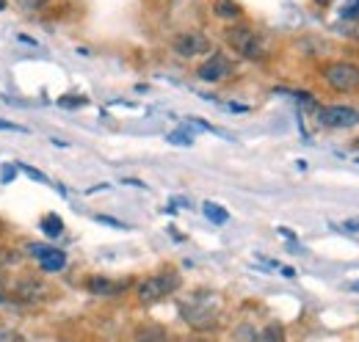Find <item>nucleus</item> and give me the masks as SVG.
Listing matches in <instances>:
<instances>
[{
    "instance_id": "1",
    "label": "nucleus",
    "mask_w": 359,
    "mask_h": 342,
    "mask_svg": "<svg viewBox=\"0 0 359 342\" xmlns=\"http://www.w3.org/2000/svg\"><path fill=\"white\" fill-rule=\"evenodd\" d=\"M180 287V273L175 271H163V273H155L149 279H144L138 285V301L141 303H158L166 296H172Z\"/></svg>"
},
{
    "instance_id": "2",
    "label": "nucleus",
    "mask_w": 359,
    "mask_h": 342,
    "mask_svg": "<svg viewBox=\"0 0 359 342\" xmlns=\"http://www.w3.org/2000/svg\"><path fill=\"white\" fill-rule=\"evenodd\" d=\"M224 36H226V44H229L241 58H249V61L263 58V42H260V36H257L252 28L235 25V28L226 31Z\"/></svg>"
},
{
    "instance_id": "3",
    "label": "nucleus",
    "mask_w": 359,
    "mask_h": 342,
    "mask_svg": "<svg viewBox=\"0 0 359 342\" xmlns=\"http://www.w3.org/2000/svg\"><path fill=\"white\" fill-rule=\"evenodd\" d=\"M323 78H326V83L332 86L334 91L351 94V91L359 88V67L357 64H346V61L329 64V67L323 69Z\"/></svg>"
},
{
    "instance_id": "4",
    "label": "nucleus",
    "mask_w": 359,
    "mask_h": 342,
    "mask_svg": "<svg viewBox=\"0 0 359 342\" xmlns=\"http://www.w3.org/2000/svg\"><path fill=\"white\" fill-rule=\"evenodd\" d=\"M320 125L332 130H346L359 125V111L357 108H348V105H332V108H323L318 114Z\"/></svg>"
},
{
    "instance_id": "5",
    "label": "nucleus",
    "mask_w": 359,
    "mask_h": 342,
    "mask_svg": "<svg viewBox=\"0 0 359 342\" xmlns=\"http://www.w3.org/2000/svg\"><path fill=\"white\" fill-rule=\"evenodd\" d=\"M175 53L182 58H194V55H202V53H210V39L205 34H180L175 36Z\"/></svg>"
},
{
    "instance_id": "6",
    "label": "nucleus",
    "mask_w": 359,
    "mask_h": 342,
    "mask_svg": "<svg viewBox=\"0 0 359 342\" xmlns=\"http://www.w3.org/2000/svg\"><path fill=\"white\" fill-rule=\"evenodd\" d=\"M185 317H188V323L191 326H196V329H202V326H210V320L216 317V301H199V299H191L185 303Z\"/></svg>"
},
{
    "instance_id": "7",
    "label": "nucleus",
    "mask_w": 359,
    "mask_h": 342,
    "mask_svg": "<svg viewBox=\"0 0 359 342\" xmlns=\"http://www.w3.org/2000/svg\"><path fill=\"white\" fill-rule=\"evenodd\" d=\"M229 72H232V64H229V58H224L222 53L210 55V58L196 69L199 81H205V83H219V81H224Z\"/></svg>"
},
{
    "instance_id": "8",
    "label": "nucleus",
    "mask_w": 359,
    "mask_h": 342,
    "mask_svg": "<svg viewBox=\"0 0 359 342\" xmlns=\"http://www.w3.org/2000/svg\"><path fill=\"white\" fill-rule=\"evenodd\" d=\"M47 285L42 279H20L14 285V301L17 303H39L47 299Z\"/></svg>"
},
{
    "instance_id": "9",
    "label": "nucleus",
    "mask_w": 359,
    "mask_h": 342,
    "mask_svg": "<svg viewBox=\"0 0 359 342\" xmlns=\"http://www.w3.org/2000/svg\"><path fill=\"white\" fill-rule=\"evenodd\" d=\"M31 256L39 259L42 271H47V273H55V271H61L67 265V254L64 252H58L53 246H42V243H34L31 246Z\"/></svg>"
},
{
    "instance_id": "10",
    "label": "nucleus",
    "mask_w": 359,
    "mask_h": 342,
    "mask_svg": "<svg viewBox=\"0 0 359 342\" xmlns=\"http://www.w3.org/2000/svg\"><path fill=\"white\" fill-rule=\"evenodd\" d=\"M86 287H89V293H94V296H116V293H122L128 287V282H114L108 276H89L86 279Z\"/></svg>"
},
{
    "instance_id": "11",
    "label": "nucleus",
    "mask_w": 359,
    "mask_h": 342,
    "mask_svg": "<svg viewBox=\"0 0 359 342\" xmlns=\"http://www.w3.org/2000/svg\"><path fill=\"white\" fill-rule=\"evenodd\" d=\"M202 210H205V215H208L213 224H226V221H229V213H226L222 205H216V202H205Z\"/></svg>"
},
{
    "instance_id": "12",
    "label": "nucleus",
    "mask_w": 359,
    "mask_h": 342,
    "mask_svg": "<svg viewBox=\"0 0 359 342\" xmlns=\"http://www.w3.org/2000/svg\"><path fill=\"white\" fill-rule=\"evenodd\" d=\"M42 232L50 235V238L61 235V232H64V221H61L58 215H47V218H42Z\"/></svg>"
},
{
    "instance_id": "13",
    "label": "nucleus",
    "mask_w": 359,
    "mask_h": 342,
    "mask_svg": "<svg viewBox=\"0 0 359 342\" xmlns=\"http://www.w3.org/2000/svg\"><path fill=\"white\" fill-rule=\"evenodd\" d=\"M257 342H285V329L279 323H271V326L263 329V334H260Z\"/></svg>"
},
{
    "instance_id": "14",
    "label": "nucleus",
    "mask_w": 359,
    "mask_h": 342,
    "mask_svg": "<svg viewBox=\"0 0 359 342\" xmlns=\"http://www.w3.org/2000/svg\"><path fill=\"white\" fill-rule=\"evenodd\" d=\"M241 14V8L235 6V3H229V0H219L216 3V17H222V20H235Z\"/></svg>"
},
{
    "instance_id": "15",
    "label": "nucleus",
    "mask_w": 359,
    "mask_h": 342,
    "mask_svg": "<svg viewBox=\"0 0 359 342\" xmlns=\"http://www.w3.org/2000/svg\"><path fill=\"white\" fill-rule=\"evenodd\" d=\"M135 342H169V337H166V331H161V329H147L144 334H138Z\"/></svg>"
},
{
    "instance_id": "16",
    "label": "nucleus",
    "mask_w": 359,
    "mask_h": 342,
    "mask_svg": "<svg viewBox=\"0 0 359 342\" xmlns=\"http://www.w3.org/2000/svg\"><path fill=\"white\" fill-rule=\"evenodd\" d=\"M0 342H22V337L11 329V326H6V323H0Z\"/></svg>"
},
{
    "instance_id": "17",
    "label": "nucleus",
    "mask_w": 359,
    "mask_h": 342,
    "mask_svg": "<svg viewBox=\"0 0 359 342\" xmlns=\"http://www.w3.org/2000/svg\"><path fill=\"white\" fill-rule=\"evenodd\" d=\"M343 20H359V0H348L343 6Z\"/></svg>"
},
{
    "instance_id": "18",
    "label": "nucleus",
    "mask_w": 359,
    "mask_h": 342,
    "mask_svg": "<svg viewBox=\"0 0 359 342\" xmlns=\"http://www.w3.org/2000/svg\"><path fill=\"white\" fill-rule=\"evenodd\" d=\"M169 141L172 144H182V146H191L194 144V138L188 132H169Z\"/></svg>"
},
{
    "instance_id": "19",
    "label": "nucleus",
    "mask_w": 359,
    "mask_h": 342,
    "mask_svg": "<svg viewBox=\"0 0 359 342\" xmlns=\"http://www.w3.org/2000/svg\"><path fill=\"white\" fill-rule=\"evenodd\" d=\"M17 3H20L25 11H36V8H42V6H45L47 0H17Z\"/></svg>"
},
{
    "instance_id": "20",
    "label": "nucleus",
    "mask_w": 359,
    "mask_h": 342,
    "mask_svg": "<svg viewBox=\"0 0 359 342\" xmlns=\"http://www.w3.org/2000/svg\"><path fill=\"white\" fill-rule=\"evenodd\" d=\"M58 102H61V105H67V108H72V105H83L86 100H83V97H78V100H75V97H61Z\"/></svg>"
},
{
    "instance_id": "21",
    "label": "nucleus",
    "mask_w": 359,
    "mask_h": 342,
    "mask_svg": "<svg viewBox=\"0 0 359 342\" xmlns=\"http://www.w3.org/2000/svg\"><path fill=\"white\" fill-rule=\"evenodd\" d=\"M20 169H25V174H28V177H34V179H39V182H47L45 174H39V171L31 169V166H20Z\"/></svg>"
},
{
    "instance_id": "22",
    "label": "nucleus",
    "mask_w": 359,
    "mask_h": 342,
    "mask_svg": "<svg viewBox=\"0 0 359 342\" xmlns=\"http://www.w3.org/2000/svg\"><path fill=\"white\" fill-rule=\"evenodd\" d=\"M0 130H17V132H25V128H20V125H11V122H3V119H0Z\"/></svg>"
},
{
    "instance_id": "23",
    "label": "nucleus",
    "mask_w": 359,
    "mask_h": 342,
    "mask_svg": "<svg viewBox=\"0 0 359 342\" xmlns=\"http://www.w3.org/2000/svg\"><path fill=\"white\" fill-rule=\"evenodd\" d=\"M3 285H6V279H3V271H0V290H3Z\"/></svg>"
},
{
    "instance_id": "24",
    "label": "nucleus",
    "mask_w": 359,
    "mask_h": 342,
    "mask_svg": "<svg viewBox=\"0 0 359 342\" xmlns=\"http://www.w3.org/2000/svg\"><path fill=\"white\" fill-rule=\"evenodd\" d=\"M3 8H6V3H3V0H0V11H3Z\"/></svg>"
},
{
    "instance_id": "25",
    "label": "nucleus",
    "mask_w": 359,
    "mask_h": 342,
    "mask_svg": "<svg viewBox=\"0 0 359 342\" xmlns=\"http://www.w3.org/2000/svg\"><path fill=\"white\" fill-rule=\"evenodd\" d=\"M318 3H320V6H326V3H329V0H318Z\"/></svg>"
},
{
    "instance_id": "26",
    "label": "nucleus",
    "mask_w": 359,
    "mask_h": 342,
    "mask_svg": "<svg viewBox=\"0 0 359 342\" xmlns=\"http://www.w3.org/2000/svg\"><path fill=\"white\" fill-rule=\"evenodd\" d=\"M357 39H359V25H357Z\"/></svg>"
},
{
    "instance_id": "27",
    "label": "nucleus",
    "mask_w": 359,
    "mask_h": 342,
    "mask_svg": "<svg viewBox=\"0 0 359 342\" xmlns=\"http://www.w3.org/2000/svg\"><path fill=\"white\" fill-rule=\"evenodd\" d=\"M357 146H359V141H357Z\"/></svg>"
}]
</instances>
